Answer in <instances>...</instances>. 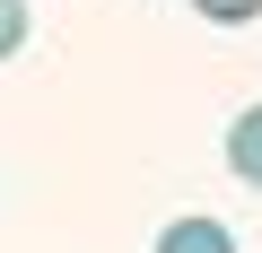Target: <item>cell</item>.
Segmentation results:
<instances>
[{
	"mask_svg": "<svg viewBox=\"0 0 262 253\" xmlns=\"http://www.w3.org/2000/svg\"><path fill=\"white\" fill-rule=\"evenodd\" d=\"M192 9H201L210 27H253V18H262V0H192Z\"/></svg>",
	"mask_w": 262,
	"mask_h": 253,
	"instance_id": "cell-3",
	"label": "cell"
},
{
	"mask_svg": "<svg viewBox=\"0 0 262 253\" xmlns=\"http://www.w3.org/2000/svg\"><path fill=\"white\" fill-rule=\"evenodd\" d=\"M149 253H236V236H227V218L184 210V218H166V227H158V244H149Z\"/></svg>",
	"mask_w": 262,
	"mask_h": 253,
	"instance_id": "cell-1",
	"label": "cell"
},
{
	"mask_svg": "<svg viewBox=\"0 0 262 253\" xmlns=\"http://www.w3.org/2000/svg\"><path fill=\"white\" fill-rule=\"evenodd\" d=\"M27 53V0H0V61Z\"/></svg>",
	"mask_w": 262,
	"mask_h": 253,
	"instance_id": "cell-4",
	"label": "cell"
},
{
	"mask_svg": "<svg viewBox=\"0 0 262 253\" xmlns=\"http://www.w3.org/2000/svg\"><path fill=\"white\" fill-rule=\"evenodd\" d=\"M227 175L262 192V105H245V113L227 122Z\"/></svg>",
	"mask_w": 262,
	"mask_h": 253,
	"instance_id": "cell-2",
	"label": "cell"
}]
</instances>
